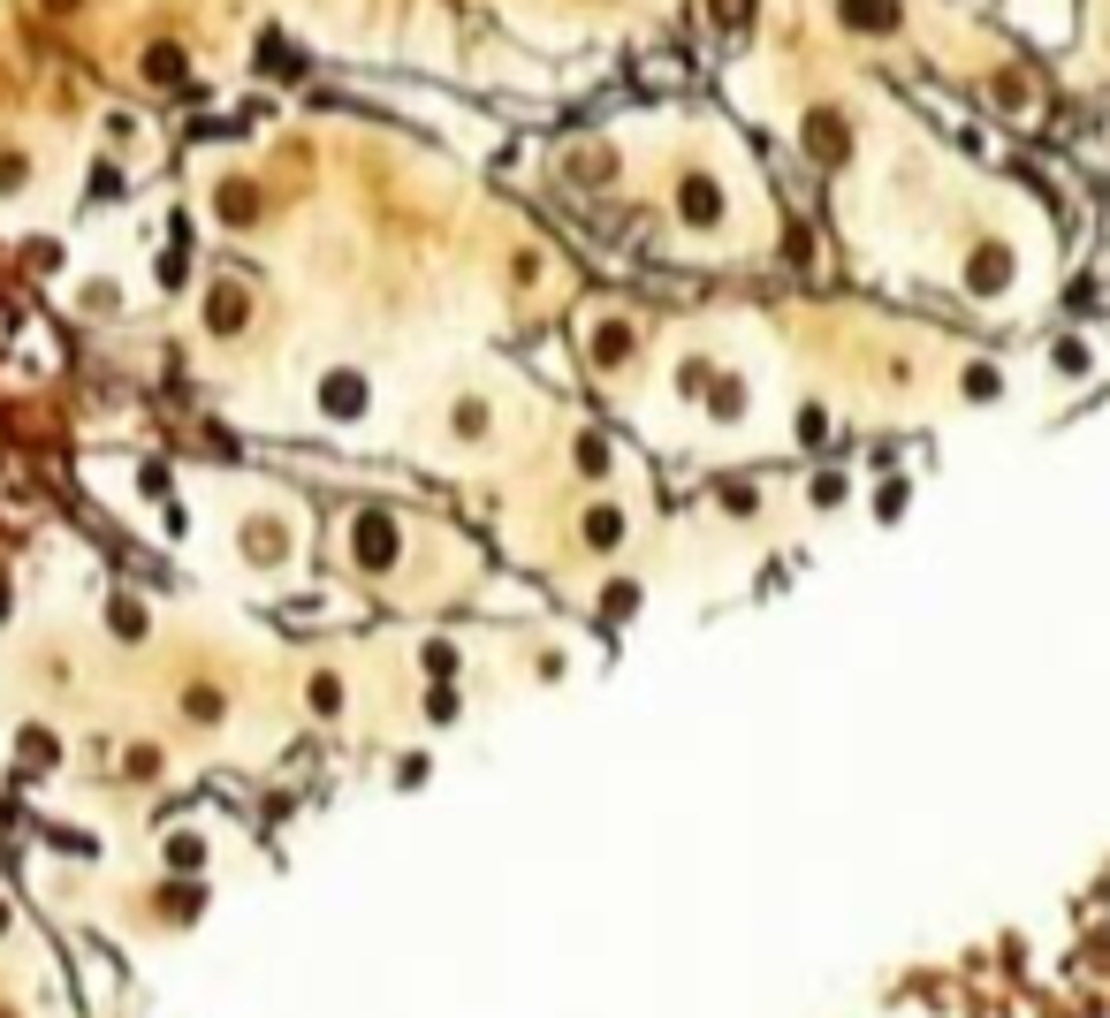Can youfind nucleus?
I'll use <instances>...</instances> for the list:
<instances>
[{
	"label": "nucleus",
	"mask_w": 1110,
	"mask_h": 1018,
	"mask_svg": "<svg viewBox=\"0 0 1110 1018\" xmlns=\"http://www.w3.org/2000/svg\"><path fill=\"white\" fill-rule=\"evenodd\" d=\"M799 137H807L814 160H845V145H853V137H845V115H829V107H814L807 123H799Z\"/></svg>",
	"instance_id": "1"
},
{
	"label": "nucleus",
	"mask_w": 1110,
	"mask_h": 1018,
	"mask_svg": "<svg viewBox=\"0 0 1110 1018\" xmlns=\"http://www.w3.org/2000/svg\"><path fill=\"white\" fill-rule=\"evenodd\" d=\"M678 213L692 228H715V221H723V190H715L708 175H692V183H678Z\"/></svg>",
	"instance_id": "2"
},
{
	"label": "nucleus",
	"mask_w": 1110,
	"mask_h": 1018,
	"mask_svg": "<svg viewBox=\"0 0 1110 1018\" xmlns=\"http://www.w3.org/2000/svg\"><path fill=\"white\" fill-rule=\"evenodd\" d=\"M837 16H845L853 31H897V23H905L897 0H837Z\"/></svg>",
	"instance_id": "3"
},
{
	"label": "nucleus",
	"mask_w": 1110,
	"mask_h": 1018,
	"mask_svg": "<svg viewBox=\"0 0 1110 1018\" xmlns=\"http://www.w3.org/2000/svg\"><path fill=\"white\" fill-rule=\"evenodd\" d=\"M966 282H974V290H1004V282H1012V252H1004V244H982V252L966 258Z\"/></svg>",
	"instance_id": "4"
},
{
	"label": "nucleus",
	"mask_w": 1110,
	"mask_h": 1018,
	"mask_svg": "<svg viewBox=\"0 0 1110 1018\" xmlns=\"http://www.w3.org/2000/svg\"><path fill=\"white\" fill-rule=\"evenodd\" d=\"M145 77H153V85H183V53H175V46H153V53H145Z\"/></svg>",
	"instance_id": "5"
},
{
	"label": "nucleus",
	"mask_w": 1110,
	"mask_h": 1018,
	"mask_svg": "<svg viewBox=\"0 0 1110 1018\" xmlns=\"http://www.w3.org/2000/svg\"><path fill=\"white\" fill-rule=\"evenodd\" d=\"M753 16H761V0H715V23H723V31H746Z\"/></svg>",
	"instance_id": "6"
},
{
	"label": "nucleus",
	"mask_w": 1110,
	"mask_h": 1018,
	"mask_svg": "<svg viewBox=\"0 0 1110 1018\" xmlns=\"http://www.w3.org/2000/svg\"><path fill=\"white\" fill-rule=\"evenodd\" d=\"M244 320V297L236 290H214V327H236Z\"/></svg>",
	"instance_id": "7"
},
{
	"label": "nucleus",
	"mask_w": 1110,
	"mask_h": 1018,
	"mask_svg": "<svg viewBox=\"0 0 1110 1018\" xmlns=\"http://www.w3.org/2000/svg\"><path fill=\"white\" fill-rule=\"evenodd\" d=\"M23 175H31V160H23V153H8V160H0V190H16Z\"/></svg>",
	"instance_id": "8"
},
{
	"label": "nucleus",
	"mask_w": 1110,
	"mask_h": 1018,
	"mask_svg": "<svg viewBox=\"0 0 1110 1018\" xmlns=\"http://www.w3.org/2000/svg\"><path fill=\"white\" fill-rule=\"evenodd\" d=\"M221 206H228V221H252L259 198H244V190H221Z\"/></svg>",
	"instance_id": "9"
}]
</instances>
